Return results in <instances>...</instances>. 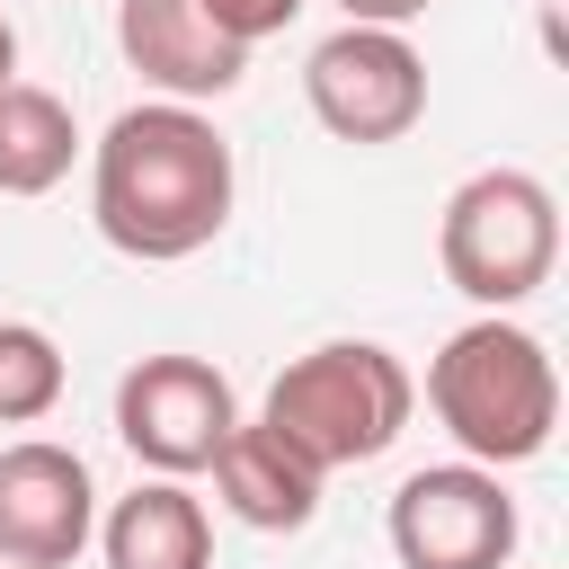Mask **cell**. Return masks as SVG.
Listing matches in <instances>:
<instances>
[{"label":"cell","mask_w":569,"mask_h":569,"mask_svg":"<svg viewBox=\"0 0 569 569\" xmlns=\"http://www.w3.org/2000/svg\"><path fill=\"white\" fill-rule=\"evenodd\" d=\"M240 204V160L204 107L142 98L89 142V222L116 258L178 267L222 240Z\"/></svg>","instance_id":"obj_1"},{"label":"cell","mask_w":569,"mask_h":569,"mask_svg":"<svg viewBox=\"0 0 569 569\" xmlns=\"http://www.w3.org/2000/svg\"><path fill=\"white\" fill-rule=\"evenodd\" d=\"M427 409L462 462L516 471L560 427V365L516 311H480L427 356Z\"/></svg>","instance_id":"obj_2"},{"label":"cell","mask_w":569,"mask_h":569,"mask_svg":"<svg viewBox=\"0 0 569 569\" xmlns=\"http://www.w3.org/2000/svg\"><path fill=\"white\" fill-rule=\"evenodd\" d=\"M409 409H418V373L382 338H320V347H302L267 382L258 427L276 445H293L329 480V471H356V462L391 453L400 427H409Z\"/></svg>","instance_id":"obj_3"},{"label":"cell","mask_w":569,"mask_h":569,"mask_svg":"<svg viewBox=\"0 0 569 569\" xmlns=\"http://www.w3.org/2000/svg\"><path fill=\"white\" fill-rule=\"evenodd\" d=\"M436 267L480 311L533 302L560 267V196L533 169H471L436 213Z\"/></svg>","instance_id":"obj_4"},{"label":"cell","mask_w":569,"mask_h":569,"mask_svg":"<svg viewBox=\"0 0 569 569\" xmlns=\"http://www.w3.org/2000/svg\"><path fill=\"white\" fill-rule=\"evenodd\" d=\"M302 107L329 142H356V151L409 142L427 116V53L409 44V27H356L347 18L302 53Z\"/></svg>","instance_id":"obj_5"},{"label":"cell","mask_w":569,"mask_h":569,"mask_svg":"<svg viewBox=\"0 0 569 569\" xmlns=\"http://www.w3.org/2000/svg\"><path fill=\"white\" fill-rule=\"evenodd\" d=\"M516 533L525 516L507 498V471L489 462H427L382 507V542L400 569H507Z\"/></svg>","instance_id":"obj_6"},{"label":"cell","mask_w":569,"mask_h":569,"mask_svg":"<svg viewBox=\"0 0 569 569\" xmlns=\"http://www.w3.org/2000/svg\"><path fill=\"white\" fill-rule=\"evenodd\" d=\"M231 427H240V391H231V373L204 365V356L160 347V356H142V365H124V382H116V436H124V453H133L142 471H160V480H196V471L222 453Z\"/></svg>","instance_id":"obj_7"},{"label":"cell","mask_w":569,"mask_h":569,"mask_svg":"<svg viewBox=\"0 0 569 569\" xmlns=\"http://www.w3.org/2000/svg\"><path fill=\"white\" fill-rule=\"evenodd\" d=\"M98 533V480L71 445H0V569H71Z\"/></svg>","instance_id":"obj_8"},{"label":"cell","mask_w":569,"mask_h":569,"mask_svg":"<svg viewBox=\"0 0 569 569\" xmlns=\"http://www.w3.org/2000/svg\"><path fill=\"white\" fill-rule=\"evenodd\" d=\"M116 44L142 71V89L178 107H213L249 71V44H231L196 0H116Z\"/></svg>","instance_id":"obj_9"},{"label":"cell","mask_w":569,"mask_h":569,"mask_svg":"<svg viewBox=\"0 0 569 569\" xmlns=\"http://www.w3.org/2000/svg\"><path fill=\"white\" fill-rule=\"evenodd\" d=\"M204 471H213L222 516H240L249 533H302V525L320 516V489H329V480H320V471H311L293 445H276L258 418H240Z\"/></svg>","instance_id":"obj_10"},{"label":"cell","mask_w":569,"mask_h":569,"mask_svg":"<svg viewBox=\"0 0 569 569\" xmlns=\"http://www.w3.org/2000/svg\"><path fill=\"white\" fill-rule=\"evenodd\" d=\"M98 560L107 569H213V516L187 480H133L116 507H98Z\"/></svg>","instance_id":"obj_11"},{"label":"cell","mask_w":569,"mask_h":569,"mask_svg":"<svg viewBox=\"0 0 569 569\" xmlns=\"http://www.w3.org/2000/svg\"><path fill=\"white\" fill-rule=\"evenodd\" d=\"M80 116L36 89V80H0V196H53L80 160Z\"/></svg>","instance_id":"obj_12"},{"label":"cell","mask_w":569,"mask_h":569,"mask_svg":"<svg viewBox=\"0 0 569 569\" xmlns=\"http://www.w3.org/2000/svg\"><path fill=\"white\" fill-rule=\"evenodd\" d=\"M62 391H71V365H62L53 329H36V320H0V427H36V418H53Z\"/></svg>","instance_id":"obj_13"},{"label":"cell","mask_w":569,"mask_h":569,"mask_svg":"<svg viewBox=\"0 0 569 569\" xmlns=\"http://www.w3.org/2000/svg\"><path fill=\"white\" fill-rule=\"evenodd\" d=\"M231 44H267V36H284L293 18H302V0H196Z\"/></svg>","instance_id":"obj_14"},{"label":"cell","mask_w":569,"mask_h":569,"mask_svg":"<svg viewBox=\"0 0 569 569\" xmlns=\"http://www.w3.org/2000/svg\"><path fill=\"white\" fill-rule=\"evenodd\" d=\"M436 0H338V18H356V27H418Z\"/></svg>","instance_id":"obj_15"},{"label":"cell","mask_w":569,"mask_h":569,"mask_svg":"<svg viewBox=\"0 0 569 569\" xmlns=\"http://www.w3.org/2000/svg\"><path fill=\"white\" fill-rule=\"evenodd\" d=\"M0 80H18V27L0 18Z\"/></svg>","instance_id":"obj_16"}]
</instances>
